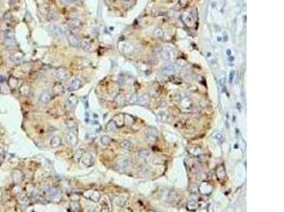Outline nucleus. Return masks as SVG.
Segmentation results:
<instances>
[{
  "mask_svg": "<svg viewBox=\"0 0 284 212\" xmlns=\"http://www.w3.org/2000/svg\"><path fill=\"white\" fill-rule=\"evenodd\" d=\"M148 102H149V96L148 94H142L140 97H138L137 98V104H140V105H146V104H148Z\"/></svg>",
  "mask_w": 284,
  "mask_h": 212,
  "instance_id": "a211bd4d",
  "label": "nucleus"
},
{
  "mask_svg": "<svg viewBox=\"0 0 284 212\" xmlns=\"http://www.w3.org/2000/svg\"><path fill=\"white\" fill-rule=\"evenodd\" d=\"M117 129V125H116V123L114 121H110L108 124H106V131H109V132H114L115 129Z\"/></svg>",
  "mask_w": 284,
  "mask_h": 212,
  "instance_id": "2f4dec72",
  "label": "nucleus"
},
{
  "mask_svg": "<svg viewBox=\"0 0 284 212\" xmlns=\"http://www.w3.org/2000/svg\"><path fill=\"white\" fill-rule=\"evenodd\" d=\"M179 3L181 7H185V5H187V3H188V0H180Z\"/></svg>",
  "mask_w": 284,
  "mask_h": 212,
  "instance_id": "09e8293b",
  "label": "nucleus"
},
{
  "mask_svg": "<svg viewBox=\"0 0 284 212\" xmlns=\"http://www.w3.org/2000/svg\"><path fill=\"white\" fill-rule=\"evenodd\" d=\"M47 196H48L50 199H53V201H59V199L61 198V192L58 188L51 187V188L47 189Z\"/></svg>",
  "mask_w": 284,
  "mask_h": 212,
  "instance_id": "f257e3e1",
  "label": "nucleus"
},
{
  "mask_svg": "<svg viewBox=\"0 0 284 212\" xmlns=\"http://www.w3.org/2000/svg\"><path fill=\"white\" fill-rule=\"evenodd\" d=\"M113 121L116 123L117 127H119V126H123V124H125V115H123V114H119V115L115 116V117H114V119H113Z\"/></svg>",
  "mask_w": 284,
  "mask_h": 212,
  "instance_id": "ddd939ff",
  "label": "nucleus"
},
{
  "mask_svg": "<svg viewBox=\"0 0 284 212\" xmlns=\"http://www.w3.org/2000/svg\"><path fill=\"white\" fill-rule=\"evenodd\" d=\"M134 119L132 117H130L129 115H125V123H127L128 125H132L133 124Z\"/></svg>",
  "mask_w": 284,
  "mask_h": 212,
  "instance_id": "ea45409f",
  "label": "nucleus"
},
{
  "mask_svg": "<svg viewBox=\"0 0 284 212\" xmlns=\"http://www.w3.org/2000/svg\"><path fill=\"white\" fill-rule=\"evenodd\" d=\"M81 160H82V164H84V166H86V167H92V166L94 164V161H95L94 156H93V154H91V153L83 154Z\"/></svg>",
  "mask_w": 284,
  "mask_h": 212,
  "instance_id": "7ed1b4c3",
  "label": "nucleus"
},
{
  "mask_svg": "<svg viewBox=\"0 0 284 212\" xmlns=\"http://www.w3.org/2000/svg\"><path fill=\"white\" fill-rule=\"evenodd\" d=\"M120 51L128 54V53H130L132 51V46L127 44V42H123V44H120Z\"/></svg>",
  "mask_w": 284,
  "mask_h": 212,
  "instance_id": "412c9836",
  "label": "nucleus"
},
{
  "mask_svg": "<svg viewBox=\"0 0 284 212\" xmlns=\"http://www.w3.org/2000/svg\"><path fill=\"white\" fill-rule=\"evenodd\" d=\"M20 191H21V188L19 186H15L14 188H13V193H14V194H19Z\"/></svg>",
  "mask_w": 284,
  "mask_h": 212,
  "instance_id": "49530a36",
  "label": "nucleus"
},
{
  "mask_svg": "<svg viewBox=\"0 0 284 212\" xmlns=\"http://www.w3.org/2000/svg\"><path fill=\"white\" fill-rule=\"evenodd\" d=\"M7 18H9V20H10V19H11V14H10V13H9V12H7V13H5V15H4V20L7 21Z\"/></svg>",
  "mask_w": 284,
  "mask_h": 212,
  "instance_id": "3c124183",
  "label": "nucleus"
},
{
  "mask_svg": "<svg viewBox=\"0 0 284 212\" xmlns=\"http://www.w3.org/2000/svg\"><path fill=\"white\" fill-rule=\"evenodd\" d=\"M214 137L218 140V141H220V142H221V141H224V136L221 135V134H216Z\"/></svg>",
  "mask_w": 284,
  "mask_h": 212,
  "instance_id": "de8ad7c7",
  "label": "nucleus"
},
{
  "mask_svg": "<svg viewBox=\"0 0 284 212\" xmlns=\"http://www.w3.org/2000/svg\"><path fill=\"white\" fill-rule=\"evenodd\" d=\"M78 102H79L78 98L76 97V96H74V94H71V96H69L68 99H67V103H66L67 107L69 108V109H74V108L77 106Z\"/></svg>",
  "mask_w": 284,
  "mask_h": 212,
  "instance_id": "423d86ee",
  "label": "nucleus"
},
{
  "mask_svg": "<svg viewBox=\"0 0 284 212\" xmlns=\"http://www.w3.org/2000/svg\"><path fill=\"white\" fill-rule=\"evenodd\" d=\"M66 142L71 146H75L78 143V137L74 133H69L66 135Z\"/></svg>",
  "mask_w": 284,
  "mask_h": 212,
  "instance_id": "6e6552de",
  "label": "nucleus"
},
{
  "mask_svg": "<svg viewBox=\"0 0 284 212\" xmlns=\"http://www.w3.org/2000/svg\"><path fill=\"white\" fill-rule=\"evenodd\" d=\"M5 38H15L14 32H12V31H7L5 32Z\"/></svg>",
  "mask_w": 284,
  "mask_h": 212,
  "instance_id": "a18cd8bd",
  "label": "nucleus"
},
{
  "mask_svg": "<svg viewBox=\"0 0 284 212\" xmlns=\"http://www.w3.org/2000/svg\"><path fill=\"white\" fill-rule=\"evenodd\" d=\"M17 84H18L17 79H15V77H13L9 79V87H10L11 89H15V88L17 87Z\"/></svg>",
  "mask_w": 284,
  "mask_h": 212,
  "instance_id": "cd10ccee",
  "label": "nucleus"
},
{
  "mask_svg": "<svg viewBox=\"0 0 284 212\" xmlns=\"http://www.w3.org/2000/svg\"><path fill=\"white\" fill-rule=\"evenodd\" d=\"M176 69H177V67H176L175 64H170V63L165 64L164 66L162 67V70L164 72H174V71H176Z\"/></svg>",
  "mask_w": 284,
  "mask_h": 212,
  "instance_id": "6ab92c4d",
  "label": "nucleus"
},
{
  "mask_svg": "<svg viewBox=\"0 0 284 212\" xmlns=\"http://www.w3.org/2000/svg\"><path fill=\"white\" fill-rule=\"evenodd\" d=\"M146 141H147L149 144H153V143L157 141V137H155V136L147 135V137H146Z\"/></svg>",
  "mask_w": 284,
  "mask_h": 212,
  "instance_id": "58836bf2",
  "label": "nucleus"
},
{
  "mask_svg": "<svg viewBox=\"0 0 284 212\" xmlns=\"http://www.w3.org/2000/svg\"><path fill=\"white\" fill-rule=\"evenodd\" d=\"M22 59H24V55H22V53L21 52H17L12 55V61H13L14 63H20Z\"/></svg>",
  "mask_w": 284,
  "mask_h": 212,
  "instance_id": "a878e982",
  "label": "nucleus"
},
{
  "mask_svg": "<svg viewBox=\"0 0 284 212\" xmlns=\"http://www.w3.org/2000/svg\"><path fill=\"white\" fill-rule=\"evenodd\" d=\"M83 80L80 79V77H76L74 80L71 81V83L69 84V86H68V90L70 91H75V90H78V89H80L81 87L83 86Z\"/></svg>",
  "mask_w": 284,
  "mask_h": 212,
  "instance_id": "f03ea898",
  "label": "nucleus"
},
{
  "mask_svg": "<svg viewBox=\"0 0 284 212\" xmlns=\"http://www.w3.org/2000/svg\"><path fill=\"white\" fill-rule=\"evenodd\" d=\"M0 13H1V10H0Z\"/></svg>",
  "mask_w": 284,
  "mask_h": 212,
  "instance_id": "4d7b16f0",
  "label": "nucleus"
},
{
  "mask_svg": "<svg viewBox=\"0 0 284 212\" xmlns=\"http://www.w3.org/2000/svg\"><path fill=\"white\" fill-rule=\"evenodd\" d=\"M197 208H198V203H197L196 201H190V202H188V204H187V209H188V210L195 211V210H197Z\"/></svg>",
  "mask_w": 284,
  "mask_h": 212,
  "instance_id": "7c9ffc66",
  "label": "nucleus"
},
{
  "mask_svg": "<svg viewBox=\"0 0 284 212\" xmlns=\"http://www.w3.org/2000/svg\"><path fill=\"white\" fill-rule=\"evenodd\" d=\"M179 94H175V96H172V98H175V101H179Z\"/></svg>",
  "mask_w": 284,
  "mask_h": 212,
  "instance_id": "864d4df0",
  "label": "nucleus"
},
{
  "mask_svg": "<svg viewBox=\"0 0 284 212\" xmlns=\"http://www.w3.org/2000/svg\"><path fill=\"white\" fill-rule=\"evenodd\" d=\"M3 82H5V77L3 75H0V83H3Z\"/></svg>",
  "mask_w": 284,
  "mask_h": 212,
  "instance_id": "603ef678",
  "label": "nucleus"
},
{
  "mask_svg": "<svg viewBox=\"0 0 284 212\" xmlns=\"http://www.w3.org/2000/svg\"><path fill=\"white\" fill-rule=\"evenodd\" d=\"M82 155H83V152H82V151H78L77 153L74 155V159L76 160V161H80L81 158H82Z\"/></svg>",
  "mask_w": 284,
  "mask_h": 212,
  "instance_id": "a19ab883",
  "label": "nucleus"
},
{
  "mask_svg": "<svg viewBox=\"0 0 284 212\" xmlns=\"http://www.w3.org/2000/svg\"><path fill=\"white\" fill-rule=\"evenodd\" d=\"M162 59H165V61H169V59H171V52L168 51V50H165L162 52Z\"/></svg>",
  "mask_w": 284,
  "mask_h": 212,
  "instance_id": "f704fd0d",
  "label": "nucleus"
},
{
  "mask_svg": "<svg viewBox=\"0 0 284 212\" xmlns=\"http://www.w3.org/2000/svg\"><path fill=\"white\" fill-rule=\"evenodd\" d=\"M61 138L60 137H58V136H53L51 140H50V145L52 149H56V147H59L61 145Z\"/></svg>",
  "mask_w": 284,
  "mask_h": 212,
  "instance_id": "2eb2a0df",
  "label": "nucleus"
},
{
  "mask_svg": "<svg viewBox=\"0 0 284 212\" xmlns=\"http://www.w3.org/2000/svg\"><path fill=\"white\" fill-rule=\"evenodd\" d=\"M2 160H3V156H2V155H0V162H2Z\"/></svg>",
  "mask_w": 284,
  "mask_h": 212,
  "instance_id": "5fc2aeb1",
  "label": "nucleus"
},
{
  "mask_svg": "<svg viewBox=\"0 0 284 212\" xmlns=\"http://www.w3.org/2000/svg\"><path fill=\"white\" fill-rule=\"evenodd\" d=\"M19 91H20V94L22 96H28L30 94V91H31V87L28 84H24V85H21Z\"/></svg>",
  "mask_w": 284,
  "mask_h": 212,
  "instance_id": "4be33fe9",
  "label": "nucleus"
},
{
  "mask_svg": "<svg viewBox=\"0 0 284 212\" xmlns=\"http://www.w3.org/2000/svg\"><path fill=\"white\" fill-rule=\"evenodd\" d=\"M100 142H101V144L102 145H104V146H108V145H110L111 144V142H112V140H111V138H110L109 136H106V135H103L100 138Z\"/></svg>",
  "mask_w": 284,
  "mask_h": 212,
  "instance_id": "bb28decb",
  "label": "nucleus"
},
{
  "mask_svg": "<svg viewBox=\"0 0 284 212\" xmlns=\"http://www.w3.org/2000/svg\"><path fill=\"white\" fill-rule=\"evenodd\" d=\"M181 105L183 107H190L192 106V101L189 100L188 98H184L181 100Z\"/></svg>",
  "mask_w": 284,
  "mask_h": 212,
  "instance_id": "473e14b6",
  "label": "nucleus"
},
{
  "mask_svg": "<svg viewBox=\"0 0 284 212\" xmlns=\"http://www.w3.org/2000/svg\"><path fill=\"white\" fill-rule=\"evenodd\" d=\"M158 117L161 119L162 121H166V120H167V114H166V112H159Z\"/></svg>",
  "mask_w": 284,
  "mask_h": 212,
  "instance_id": "37998d69",
  "label": "nucleus"
},
{
  "mask_svg": "<svg viewBox=\"0 0 284 212\" xmlns=\"http://www.w3.org/2000/svg\"><path fill=\"white\" fill-rule=\"evenodd\" d=\"M5 45L7 47H13L15 46V38H5Z\"/></svg>",
  "mask_w": 284,
  "mask_h": 212,
  "instance_id": "79ce46f5",
  "label": "nucleus"
},
{
  "mask_svg": "<svg viewBox=\"0 0 284 212\" xmlns=\"http://www.w3.org/2000/svg\"><path fill=\"white\" fill-rule=\"evenodd\" d=\"M63 85L62 84H60V83H56L54 85H53V92H54V94H61L62 92H63Z\"/></svg>",
  "mask_w": 284,
  "mask_h": 212,
  "instance_id": "b1692460",
  "label": "nucleus"
},
{
  "mask_svg": "<svg viewBox=\"0 0 284 212\" xmlns=\"http://www.w3.org/2000/svg\"><path fill=\"white\" fill-rule=\"evenodd\" d=\"M79 45L81 46V48L85 50V51H91L92 50V45L91 42H88L87 39H82L80 42H79Z\"/></svg>",
  "mask_w": 284,
  "mask_h": 212,
  "instance_id": "aec40b11",
  "label": "nucleus"
},
{
  "mask_svg": "<svg viewBox=\"0 0 284 212\" xmlns=\"http://www.w3.org/2000/svg\"><path fill=\"white\" fill-rule=\"evenodd\" d=\"M68 42H69V44L73 47H78L79 46V39H78V37L76 36L75 34H68Z\"/></svg>",
  "mask_w": 284,
  "mask_h": 212,
  "instance_id": "f3484780",
  "label": "nucleus"
},
{
  "mask_svg": "<svg viewBox=\"0 0 284 212\" xmlns=\"http://www.w3.org/2000/svg\"><path fill=\"white\" fill-rule=\"evenodd\" d=\"M50 100H51V94H50L49 90H45L43 91L42 94H41V97H39V101L46 104V103H49Z\"/></svg>",
  "mask_w": 284,
  "mask_h": 212,
  "instance_id": "9d476101",
  "label": "nucleus"
},
{
  "mask_svg": "<svg viewBox=\"0 0 284 212\" xmlns=\"http://www.w3.org/2000/svg\"><path fill=\"white\" fill-rule=\"evenodd\" d=\"M120 147L123 149H126V151L131 149H132V143H131V141H129V140H123V141L120 142Z\"/></svg>",
  "mask_w": 284,
  "mask_h": 212,
  "instance_id": "393cba45",
  "label": "nucleus"
},
{
  "mask_svg": "<svg viewBox=\"0 0 284 212\" xmlns=\"http://www.w3.org/2000/svg\"><path fill=\"white\" fill-rule=\"evenodd\" d=\"M212 186H211L209 182H202V184L199 186V191L202 193V194H210L211 191H212Z\"/></svg>",
  "mask_w": 284,
  "mask_h": 212,
  "instance_id": "1a4fd4ad",
  "label": "nucleus"
},
{
  "mask_svg": "<svg viewBox=\"0 0 284 212\" xmlns=\"http://www.w3.org/2000/svg\"><path fill=\"white\" fill-rule=\"evenodd\" d=\"M1 153H2V149H0V154H1Z\"/></svg>",
  "mask_w": 284,
  "mask_h": 212,
  "instance_id": "6e6d98bb",
  "label": "nucleus"
},
{
  "mask_svg": "<svg viewBox=\"0 0 284 212\" xmlns=\"http://www.w3.org/2000/svg\"><path fill=\"white\" fill-rule=\"evenodd\" d=\"M116 166L119 168L120 170H126L130 166V160L126 157H120L116 160Z\"/></svg>",
  "mask_w": 284,
  "mask_h": 212,
  "instance_id": "20e7f679",
  "label": "nucleus"
},
{
  "mask_svg": "<svg viewBox=\"0 0 284 212\" xmlns=\"http://www.w3.org/2000/svg\"><path fill=\"white\" fill-rule=\"evenodd\" d=\"M22 178H24V175L19 170H15L13 172V180H14L15 184H20Z\"/></svg>",
  "mask_w": 284,
  "mask_h": 212,
  "instance_id": "f8f14e48",
  "label": "nucleus"
},
{
  "mask_svg": "<svg viewBox=\"0 0 284 212\" xmlns=\"http://www.w3.org/2000/svg\"><path fill=\"white\" fill-rule=\"evenodd\" d=\"M147 135L155 136V137H158V129H155V127H148L147 129Z\"/></svg>",
  "mask_w": 284,
  "mask_h": 212,
  "instance_id": "e433bc0d",
  "label": "nucleus"
},
{
  "mask_svg": "<svg viewBox=\"0 0 284 212\" xmlns=\"http://www.w3.org/2000/svg\"><path fill=\"white\" fill-rule=\"evenodd\" d=\"M18 203L21 204V205H25V204L28 203V196H27L26 193H21V194L19 195V197H18Z\"/></svg>",
  "mask_w": 284,
  "mask_h": 212,
  "instance_id": "c756f323",
  "label": "nucleus"
},
{
  "mask_svg": "<svg viewBox=\"0 0 284 212\" xmlns=\"http://www.w3.org/2000/svg\"><path fill=\"white\" fill-rule=\"evenodd\" d=\"M70 210L71 211H79L80 210V204L77 202V201H75L70 204Z\"/></svg>",
  "mask_w": 284,
  "mask_h": 212,
  "instance_id": "72a5a7b5",
  "label": "nucleus"
},
{
  "mask_svg": "<svg viewBox=\"0 0 284 212\" xmlns=\"http://www.w3.org/2000/svg\"><path fill=\"white\" fill-rule=\"evenodd\" d=\"M114 103H115L117 106H123L125 103H126V98L123 94H119L116 96V98L114 99Z\"/></svg>",
  "mask_w": 284,
  "mask_h": 212,
  "instance_id": "4468645a",
  "label": "nucleus"
},
{
  "mask_svg": "<svg viewBox=\"0 0 284 212\" xmlns=\"http://www.w3.org/2000/svg\"><path fill=\"white\" fill-rule=\"evenodd\" d=\"M216 176H217V178L219 180H221V179H224L226 177V170H224V168L222 166L217 167V169H216Z\"/></svg>",
  "mask_w": 284,
  "mask_h": 212,
  "instance_id": "dca6fc26",
  "label": "nucleus"
},
{
  "mask_svg": "<svg viewBox=\"0 0 284 212\" xmlns=\"http://www.w3.org/2000/svg\"><path fill=\"white\" fill-rule=\"evenodd\" d=\"M155 35L158 38H162L163 37V31H162L161 29H157L155 31Z\"/></svg>",
  "mask_w": 284,
  "mask_h": 212,
  "instance_id": "c03bdc74",
  "label": "nucleus"
},
{
  "mask_svg": "<svg viewBox=\"0 0 284 212\" xmlns=\"http://www.w3.org/2000/svg\"><path fill=\"white\" fill-rule=\"evenodd\" d=\"M68 26H69L71 29H74V30H78V29H80L81 27V21L77 18H71L68 20Z\"/></svg>",
  "mask_w": 284,
  "mask_h": 212,
  "instance_id": "9b49d317",
  "label": "nucleus"
},
{
  "mask_svg": "<svg viewBox=\"0 0 284 212\" xmlns=\"http://www.w3.org/2000/svg\"><path fill=\"white\" fill-rule=\"evenodd\" d=\"M66 126L68 127V129H77V122L75 121V120H73V119H69L68 121L66 122Z\"/></svg>",
  "mask_w": 284,
  "mask_h": 212,
  "instance_id": "c85d7f7f",
  "label": "nucleus"
},
{
  "mask_svg": "<svg viewBox=\"0 0 284 212\" xmlns=\"http://www.w3.org/2000/svg\"><path fill=\"white\" fill-rule=\"evenodd\" d=\"M137 98H138V96H137L136 94H131L130 98H129V101H128V103H129V104H135V103L137 102Z\"/></svg>",
  "mask_w": 284,
  "mask_h": 212,
  "instance_id": "4c0bfd02",
  "label": "nucleus"
},
{
  "mask_svg": "<svg viewBox=\"0 0 284 212\" xmlns=\"http://www.w3.org/2000/svg\"><path fill=\"white\" fill-rule=\"evenodd\" d=\"M127 202H128L127 197H125L123 195H120V196H118V197L116 198V204L119 206V207H125L127 205Z\"/></svg>",
  "mask_w": 284,
  "mask_h": 212,
  "instance_id": "5701e85b",
  "label": "nucleus"
},
{
  "mask_svg": "<svg viewBox=\"0 0 284 212\" xmlns=\"http://www.w3.org/2000/svg\"><path fill=\"white\" fill-rule=\"evenodd\" d=\"M234 75H235V72L234 71H231V72H230V77H229V79H230V83L233 82V77H234Z\"/></svg>",
  "mask_w": 284,
  "mask_h": 212,
  "instance_id": "8fccbe9b",
  "label": "nucleus"
},
{
  "mask_svg": "<svg viewBox=\"0 0 284 212\" xmlns=\"http://www.w3.org/2000/svg\"><path fill=\"white\" fill-rule=\"evenodd\" d=\"M149 156V151L148 149H142L137 153V157L138 158H146Z\"/></svg>",
  "mask_w": 284,
  "mask_h": 212,
  "instance_id": "c9c22d12",
  "label": "nucleus"
},
{
  "mask_svg": "<svg viewBox=\"0 0 284 212\" xmlns=\"http://www.w3.org/2000/svg\"><path fill=\"white\" fill-rule=\"evenodd\" d=\"M84 196L93 202H99L100 199V193L98 191H87L84 193Z\"/></svg>",
  "mask_w": 284,
  "mask_h": 212,
  "instance_id": "39448f33",
  "label": "nucleus"
},
{
  "mask_svg": "<svg viewBox=\"0 0 284 212\" xmlns=\"http://www.w3.org/2000/svg\"><path fill=\"white\" fill-rule=\"evenodd\" d=\"M56 77H58L60 81L67 80V79L69 77L68 71H67L66 69H64V68H60V69H58V71H56Z\"/></svg>",
  "mask_w": 284,
  "mask_h": 212,
  "instance_id": "0eeeda50",
  "label": "nucleus"
}]
</instances>
